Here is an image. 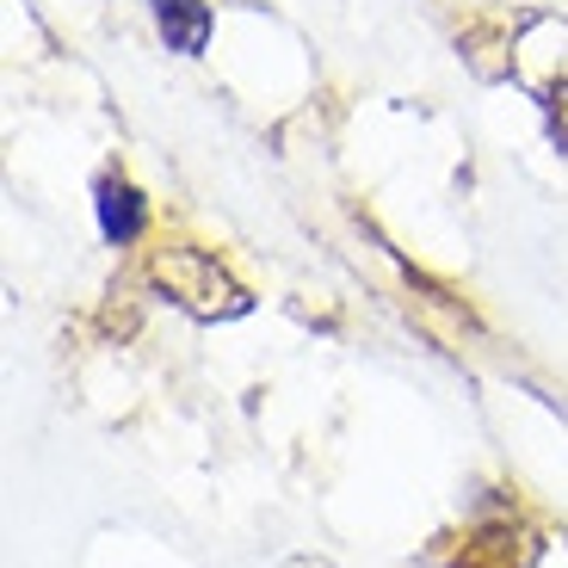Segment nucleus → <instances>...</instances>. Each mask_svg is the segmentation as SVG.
Returning <instances> with one entry per match:
<instances>
[{"label":"nucleus","instance_id":"nucleus-1","mask_svg":"<svg viewBox=\"0 0 568 568\" xmlns=\"http://www.w3.org/2000/svg\"><path fill=\"white\" fill-rule=\"evenodd\" d=\"M155 278L173 291V303H185V310H199V315H235V310H247L242 284L229 278L211 254H199V247H173V254H161L155 260Z\"/></svg>","mask_w":568,"mask_h":568},{"label":"nucleus","instance_id":"nucleus-2","mask_svg":"<svg viewBox=\"0 0 568 568\" xmlns=\"http://www.w3.org/2000/svg\"><path fill=\"white\" fill-rule=\"evenodd\" d=\"M155 7H161L168 38L180 43V50H199V38H204V7L199 0H155Z\"/></svg>","mask_w":568,"mask_h":568}]
</instances>
